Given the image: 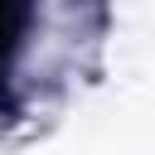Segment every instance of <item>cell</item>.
<instances>
[{
  "mask_svg": "<svg viewBox=\"0 0 155 155\" xmlns=\"http://www.w3.org/2000/svg\"><path fill=\"white\" fill-rule=\"evenodd\" d=\"M24 29H29V0H0V92H5L10 58L24 39Z\"/></svg>",
  "mask_w": 155,
  "mask_h": 155,
  "instance_id": "6da1fadb",
  "label": "cell"
}]
</instances>
